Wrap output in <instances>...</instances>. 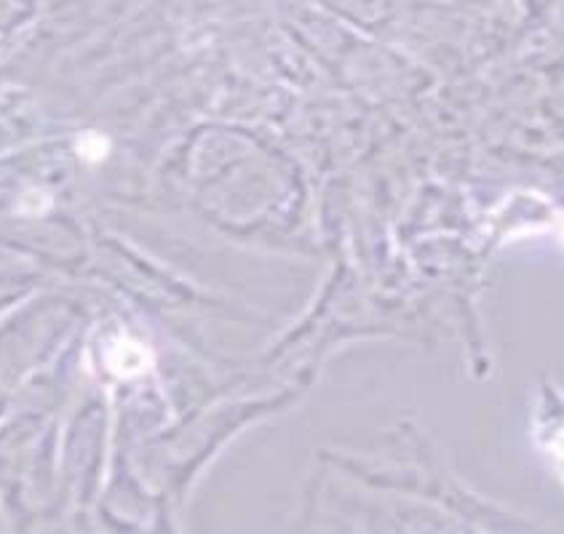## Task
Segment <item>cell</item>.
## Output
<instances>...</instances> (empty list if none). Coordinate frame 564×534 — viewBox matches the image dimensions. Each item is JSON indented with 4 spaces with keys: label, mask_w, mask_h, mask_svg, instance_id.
Masks as SVG:
<instances>
[{
    "label": "cell",
    "mask_w": 564,
    "mask_h": 534,
    "mask_svg": "<svg viewBox=\"0 0 564 534\" xmlns=\"http://www.w3.org/2000/svg\"><path fill=\"white\" fill-rule=\"evenodd\" d=\"M105 361H108V369L118 377H137L148 372L150 363H153V356L142 342L131 337H118L108 345V353H105Z\"/></svg>",
    "instance_id": "cell-2"
},
{
    "label": "cell",
    "mask_w": 564,
    "mask_h": 534,
    "mask_svg": "<svg viewBox=\"0 0 564 534\" xmlns=\"http://www.w3.org/2000/svg\"><path fill=\"white\" fill-rule=\"evenodd\" d=\"M78 153L84 161H91V163L102 161L105 155H108V140L99 134H86L78 144Z\"/></svg>",
    "instance_id": "cell-3"
},
{
    "label": "cell",
    "mask_w": 564,
    "mask_h": 534,
    "mask_svg": "<svg viewBox=\"0 0 564 534\" xmlns=\"http://www.w3.org/2000/svg\"><path fill=\"white\" fill-rule=\"evenodd\" d=\"M532 433L564 483V393L554 385H546L538 395L532 410Z\"/></svg>",
    "instance_id": "cell-1"
},
{
    "label": "cell",
    "mask_w": 564,
    "mask_h": 534,
    "mask_svg": "<svg viewBox=\"0 0 564 534\" xmlns=\"http://www.w3.org/2000/svg\"><path fill=\"white\" fill-rule=\"evenodd\" d=\"M562 236H564V230H562Z\"/></svg>",
    "instance_id": "cell-4"
}]
</instances>
